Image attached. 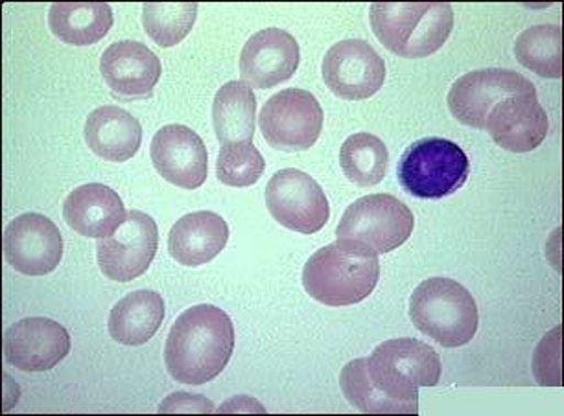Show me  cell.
Instances as JSON below:
<instances>
[{
	"mask_svg": "<svg viewBox=\"0 0 564 416\" xmlns=\"http://www.w3.org/2000/svg\"><path fill=\"white\" fill-rule=\"evenodd\" d=\"M415 218L406 202L388 194L366 196L345 210L336 238L371 249L375 254L395 251L412 237Z\"/></svg>",
	"mask_w": 564,
	"mask_h": 416,
	"instance_id": "7",
	"label": "cell"
},
{
	"mask_svg": "<svg viewBox=\"0 0 564 416\" xmlns=\"http://www.w3.org/2000/svg\"><path fill=\"white\" fill-rule=\"evenodd\" d=\"M161 415H175V413H188V415H213L216 407L210 399L205 398L202 394L174 393L159 405Z\"/></svg>",
	"mask_w": 564,
	"mask_h": 416,
	"instance_id": "31",
	"label": "cell"
},
{
	"mask_svg": "<svg viewBox=\"0 0 564 416\" xmlns=\"http://www.w3.org/2000/svg\"><path fill=\"white\" fill-rule=\"evenodd\" d=\"M100 73L115 96L142 100L152 96L163 67L147 45L139 41H119L108 46L100 57Z\"/></svg>",
	"mask_w": 564,
	"mask_h": 416,
	"instance_id": "18",
	"label": "cell"
},
{
	"mask_svg": "<svg viewBox=\"0 0 564 416\" xmlns=\"http://www.w3.org/2000/svg\"><path fill=\"white\" fill-rule=\"evenodd\" d=\"M126 215L128 212L119 194L100 183L79 186L63 202V218L67 226L85 238L102 240L111 237Z\"/></svg>",
	"mask_w": 564,
	"mask_h": 416,
	"instance_id": "19",
	"label": "cell"
},
{
	"mask_svg": "<svg viewBox=\"0 0 564 416\" xmlns=\"http://www.w3.org/2000/svg\"><path fill=\"white\" fill-rule=\"evenodd\" d=\"M229 226L221 216L202 210L181 218L169 237V253L177 264L199 267L209 264L226 249Z\"/></svg>",
	"mask_w": 564,
	"mask_h": 416,
	"instance_id": "20",
	"label": "cell"
},
{
	"mask_svg": "<svg viewBox=\"0 0 564 416\" xmlns=\"http://www.w3.org/2000/svg\"><path fill=\"white\" fill-rule=\"evenodd\" d=\"M159 248L158 223L141 210H131L111 237L98 240V265L115 282H131L147 273Z\"/></svg>",
	"mask_w": 564,
	"mask_h": 416,
	"instance_id": "11",
	"label": "cell"
},
{
	"mask_svg": "<svg viewBox=\"0 0 564 416\" xmlns=\"http://www.w3.org/2000/svg\"><path fill=\"white\" fill-rule=\"evenodd\" d=\"M152 163L172 185L196 190L209 174V153L196 131L181 124L164 125L152 141Z\"/></svg>",
	"mask_w": 564,
	"mask_h": 416,
	"instance_id": "15",
	"label": "cell"
},
{
	"mask_svg": "<svg viewBox=\"0 0 564 416\" xmlns=\"http://www.w3.org/2000/svg\"><path fill=\"white\" fill-rule=\"evenodd\" d=\"M379 254L358 243L338 240L312 254L303 286L317 303L333 308L366 300L379 284Z\"/></svg>",
	"mask_w": 564,
	"mask_h": 416,
	"instance_id": "2",
	"label": "cell"
},
{
	"mask_svg": "<svg viewBox=\"0 0 564 416\" xmlns=\"http://www.w3.org/2000/svg\"><path fill=\"white\" fill-rule=\"evenodd\" d=\"M514 95H536L535 85L508 68H481L454 81L448 92V108L462 124L486 130L491 109L498 101Z\"/></svg>",
	"mask_w": 564,
	"mask_h": 416,
	"instance_id": "10",
	"label": "cell"
},
{
	"mask_svg": "<svg viewBox=\"0 0 564 416\" xmlns=\"http://www.w3.org/2000/svg\"><path fill=\"white\" fill-rule=\"evenodd\" d=\"M70 352L67 328L46 317H29L8 328L4 355L8 365L23 372L52 371Z\"/></svg>",
	"mask_w": 564,
	"mask_h": 416,
	"instance_id": "14",
	"label": "cell"
},
{
	"mask_svg": "<svg viewBox=\"0 0 564 416\" xmlns=\"http://www.w3.org/2000/svg\"><path fill=\"white\" fill-rule=\"evenodd\" d=\"M339 164L350 183L358 186H375L382 183L388 174L390 153L379 136L356 133L344 142L339 152Z\"/></svg>",
	"mask_w": 564,
	"mask_h": 416,
	"instance_id": "26",
	"label": "cell"
},
{
	"mask_svg": "<svg viewBox=\"0 0 564 416\" xmlns=\"http://www.w3.org/2000/svg\"><path fill=\"white\" fill-rule=\"evenodd\" d=\"M85 142L90 152L109 163H126L141 150V122L117 106H104L85 122Z\"/></svg>",
	"mask_w": 564,
	"mask_h": 416,
	"instance_id": "21",
	"label": "cell"
},
{
	"mask_svg": "<svg viewBox=\"0 0 564 416\" xmlns=\"http://www.w3.org/2000/svg\"><path fill=\"white\" fill-rule=\"evenodd\" d=\"M235 350L231 317L213 304L183 311L170 328L164 361L170 376L185 385H205L220 376Z\"/></svg>",
	"mask_w": 564,
	"mask_h": 416,
	"instance_id": "1",
	"label": "cell"
},
{
	"mask_svg": "<svg viewBox=\"0 0 564 416\" xmlns=\"http://www.w3.org/2000/svg\"><path fill=\"white\" fill-rule=\"evenodd\" d=\"M2 243L8 264L23 275H51L62 264V232L46 216H19L7 227Z\"/></svg>",
	"mask_w": 564,
	"mask_h": 416,
	"instance_id": "13",
	"label": "cell"
},
{
	"mask_svg": "<svg viewBox=\"0 0 564 416\" xmlns=\"http://www.w3.org/2000/svg\"><path fill=\"white\" fill-rule=\"evenodd\" d=\"M486 130L498 146L511 153L533 152L550 131V120L536 95H514L498 101Z\"/></svg>",
	"mask_w": 564,
	"mask_h": 416,
	"instance_id": "17",
	"label": "cell"
},
{
	"mask_svg": "<svg viewBox=\"0 0 564 416\" xmlns=\"http://www.w3.org/2000/svg\"><path fill=\"white\" fill-rule=\"evenodd\" d=\"M213 124L221 146L253 142L257 128V96L243 81H229L216 92Z\"/></svg>",
	"mask_w": 564,
	"mask_h": 416,
	"instance_id": "23",
	"label": "cell"
},
{
	"mask_svg": "<svg viewBox=\"0 0 564 416\" xmlns=\"http://www.w3.org/2000/svg\"><path fill=\"white\" fill-rule=\"evenodd\" d=\"M441 358L417 339H390L367 358V372L375 387L419 413V388L434 387L441 380Z\"/></svg>",
	"mask_w": 564,
	"mask_h": 416,
	"instance_id": "5",
	"label": "cell"
},
{
	"mask_svg": "<svg viewBox=\"0 0 564 416\" xmlns=\"http://www.w3.org/2000/svg\"><path fill=\"white\" fill-rule=\"evenodd\" d=\"M164 300L158 292L139 289L120 298L109 314V333L117 343L141 347L159 332L164 321Z\"/></svg>",
	"mask_w": 564,
	"mask_h": 416,
	"instance_id": "22",
	"label": "cell"
},
{
	"mask_svg": "<svg viewBox=\"0 0 564 416\" xmlns=\"http://www.w3.org/2000/svg\"><path fill=\"white\" fill-rule=\"evenodd\" d=\"M410 317L419 332L445 349L470 343L478 332V306L467 287L443 276L421 282L410 298Z\"/></svg>",
	"mask_w": 564,
	"mask_h": 416,
	"instance_id": "4",
	"label": "cell"
},
{
	"mask_svg": "<svg viewBox=\"0 0 564 416\" xmlns=\"http://www.w3.org/2000/svg\"><path fill=\"white\" fill-rule=\"evenodd\" d=\"M514 56L541 78H563V29L558 24L531 26L514 43Z\"/></svg>",
	"mask_w": 564,
	"mask_h": 416,
	"instance_id": "25",
	"label": "cell"
},
{
	"mask_svg": "<svg viewBox=\"0 0 564 416\" xmlns=\"http://www.w3.org/2000/svg\"><path fill=\"white\" fill-rule=\"evenodd\" d=\"M339 385L349 404L367 415H417L412 407L391 399L375 387L367 372V358L347 363L339 376Z\"/></svg>",
	"mask_w": 564,
	"mask_h": 416,
	"instance_id": "27",
	"label": "cell"
},
{
	"mask_svg": "<svg viewBox=\"0 0 564 416\" xmlns=\"http://www.w3.org/2000/svg\"><path fill=\"white\" fill-rule=\"evenodd\" d=\"M265 161L253 142L221 146L216 163V177L227 186L246 188L257 183L264 174Z\"/></svg>",
	"mask_w": 564,
	"mask_h": 416,
	"instance_id": "29",
	"label": "cell"
},
{
	"mask_svg": "<svg viewBox=\"0 0 564 416\" xmlns=\"http://www.w3.org/2000/svg\"><path fill=\"white\" fill-rule=\"evenodd\" d=\"M300 62V45L294 35L281 29L260 30L243 45L240 74L249 87L271 89L289 81Z\"/></svg>",
	"mask_w": 564,
	"mask_h": 416,
	"instance_id": "16",
	"label": "cell"
},
{
	"mask_svg": "<svg viewBox=\"0 0 564 416\" xmlns=\"http://www.w3.org/2000/svg\"><path fill=\"white\" fill-rule=\"evenodd\" d=\"M467 153L448 139H423L408 147L397 166L402 188L419 199H443L468 179Z\"/></svg>",
	"mask_w": 564,
	"mask_h": 416,
	"instance_id": "6",
	"label": "cell"
},
{
	"mask_svg": "<svg viewBox=\"0 0 564 416\" xmlns=\"http://www.w3.org/2000/svg\"><path fill=\"white\" fill-rule=\"evenodd\" d=\"M323 79L344 100H367L386 81V63L367 41H339L323 59Z\"/></svg>",
	"mask_w": 564,
	"mask_h": 416,
	"instance_id": "12",
	"label": "cell"
},
{
	"mask_svg": "<svg viewBox=\"0 0 564 416\" xmlns=\"http://www.w3.org/2000/svg\"><path fill=\"white\" fill-rule=\"evenodd\" d=\"M377 40L406 59H423L445 46L454 29L448 2H377L369 12Z\"/></svg>",
	"mask_w": 564,
	"mask_h": 416,
	"instance_id": "3",
	"label": "cell"
},
{
	"mask_svg": "<svg viewBox=\"0 0 564 416\" xmlns=\"http://www.w3.org/2000/svg\"><path fill=\"white\" fill-rule=\"evenodd\" d=\"M196 15V2H163L142 7L144 30L163 48L180 45L181 41L191 34Z\"/></svg>",
	"mask_w": 564,
	"mask_h": 416,
	"instance_id": "28",
	"label": "cell"
},
{
	"mask_svg": "<svg viewBox=\"0 0 564 416\" xmlns=\"http://www.w3.org/2000/svg\"><path fill=\"white\" fill-rule=\"evenodd\" d=\"M259 125L271 147L281 152H305L322 135L323 109L308 90H281L265 101Z\"/></svg>",
	"mask_w": 564,
	"mask_h": 416,
	"instance_id": "8",
	"label": "cell"
},
{
	"mask_svg": "<svg viewBox=\"0 0 564 416\" xmlns=\"http://www.w3.org/2000/svg\"><path fill=\"white\" fill-rule=\"evenodd\" d=\"M48 26L52 34L67 45H95L113 26V10L104 2L52 4Z\"/></svg>",
	"mask_w": 564,
	"mask_h": 416,
	"instance_id": "24",
	"label": "cell"
},
{
	"mask_svg": "<svg viewBox=\"0 0 564 416\" xmlns=\"http://www.w3.org/2000/svg\"><path fill=\"white\" fill-rule=\"evenodd\" d=\"M533 371L542 385H561V327L553 328L536 347Z\"/></svg>",
	"mask_w": 564,
	"mask_h": 416,
	"instance_id": "30",
	"label": "cell"
},
{
	"mask_svg": "<svg viewBox=\"0 0 564 416\" xmlns=\"http://www.w3.org/2000/svg\"><path fill=\"white\" fill-rule=\"evenodd\" d=\"M265 205L276 223L301 234H314L327 226L330 207L322 186L301 169L276 172L265 186Z\"/></svg>",
	"mask_w": 564,
	"mask_h": 416,
	"instance_id": "9",
	"label": "cell"
},
{
	"mask_svg": "<svg viewBox=\"0 0 564 416\" xmlns=\"http://www.w3.org/2000/svg\"><path fill=\"white\" fill-rule=\"evenodd\" d=\"M216 413H259V415H264L265 409L264 405L259 404L257 399L249 398V396H237V398L227 399L226 404H221Z\"/></svg>",
	"mask_w": 564,
	"mask_h": 416,
	"instance_id": "32",
	"label": "cell"
}]
</instances>
